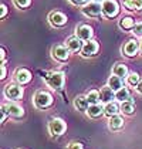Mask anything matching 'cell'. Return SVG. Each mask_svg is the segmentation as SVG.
<instances>
[{"instance_id":"cell-17","label":"cell","mask_w":142,"mask_h":149,"mask_svg":"<svg viewBox=\"0 0 142 149\" xmlns=\"http://www.w3.org/2000/svg\"><path fill=\"white\" fill-rule=\"evenodd\" d=\"M108 128L111 131H119V129H122L124 128V119H122V116H119V115L111 116L108 119Z\"/></svg>"},{"instance_id":"cell-34","label":"cell","mask_w":142,"mask_h":149,"mask_svg":"<svg viewBox=\"0 0 142 149\" xmlns=\"http://www.w3.org/2000/svg\"><path fill=\"white\" fill-rule=\"evenodd\" d=\"M6 14H7V7H6L4 4H1V19H3Z\"/></svg>"},{"instance_id":"cell-36","label":"cell","mask_w":142,"mask_h":149,"mask_svg":"<svg viewBox=\"0 0 142 149\" xmlns=\"http://www.w3.org/2000/svg\"><path fill=\"white\" fill-rule=\"evenodd\" d=\"M4 58H6V53H4V50L1 48V61L4 63Z\"/></svg>"},{"instance_id":"cell-24","label":"cell","mask_w":142,"mask_h":149,"mask_svg":"<svg viewBox=\"0 0 142 149\" xmlns=\"http://www.w3.org/2000/svg\"><path fill=\"white\" fill-rule=\"evenodd\" d=\"M115 100L119 101V102H125V101H129V91L124 87V88H121L119 91L115 92Z\"/></svg>"},{"instance_id":"cell-38","label":"cell","mask_w":142,"mask_h":149,"mask_svg":"<svg viewBox=\"0 0 142 149\" xmlns=\"http://www.w3.org/2000/svg\"><path fill=\"white\" fill-rule=\"evenodd\" d=\"M93 1H97V3H100V1H105V0H93Z\"/></svg>"},{"instance_id":"cell-16","label":"cell","mask_w":142,"mask_h":149,"mask_svg":"<svg viewBox=\"0 0 142 149\" xmlns=\"http://www.w3.org/2000/svg\"><path fill=\"white\" fill-rule=\"evenodd\" d=\"M74 107L78 111H81V112H87L88 108H90V102H88V100H87L85 95H78L74 100Z\"/></svg>"},{"instance_id":"cell-32","label":"cell","mask_w":142,"mask_h":149,"mask_svg":"<svg viewBox=\"0 0 142 149\" xmlns=\"http://www.w3.org/2000/svg\"><path fill=\"white\" fill-rule=\"evenodd\" d=\"M134 3H135V9H136V10H141L142 9V0H134Z\"/></svg>"},{"instance_id":"cell-23","label":"cell","mask_w":142,"mask_h":149,"mask_svg":"<svg viewBox=\"0 0 142 149\" xmlns=\"http://www.w3.org/2000/svg\"><path fill=\"white\" fill-rule=\"evenodd\" d=\"M142 78L139 77L138 72H129V74L127 75V84H128L129 87H135V88H136V85L139 84Z\"/></svg>"},{"instance_id":"cell-22","label":"cell","mask_w":142,"mask_h":149,"mask_svg":"<svg viewBox=\"0 0 142 149\" xmlns=\"http://www.w3.org/2000/svg\"><path fill=\"white\" fill-rule=\"evenodd\" d=\"M134 111H135V104L132 102V101H125V102L121 104V112L125 115H132L134 114Z\"/></svg>"},{"instance_id":"cell-33","label":"cell","mask_w":142,"mask_h":149,"mask_svg":"<svg viewBox=\"0 0 142 149\" xmlns=\"http://www.w3.org/2000/svg\"><path fill=\"white\" fill-rule=\"evenodd\" d=\"M1 80H4L6 78V65H4V63H1V77H0Z\"/></svg>"},{"instance_id":"cell-30","label":"cell","mask_w":142,"mask_h":149,"mask_svg":"<svg viewBox=\"0 0 142 149\" xmlns=\"http://www.w3.org/2000/svg\"><path fill=\"white\" fill-rule=\"evenodd\" d=\"M124 6H125L127 9H129V10H134V9H135L134 0H124Z\"/></svg>"},{"instance_id":"cell-35","label":"cell","mask_w":142,"mask_h":149,"mask_svg":"<svg viewBox=\"0 0 142 149\" xmlns=\"http://www.w3.org/2000/svg\"><path fill=\"white\" fill-rule=\"evenodd\" d=\"M136 91L139 92V94H142V80L139 81V84L136 85Z\"/></svg>"},{"instance_id":"cell-9","label":"cell","mask_w":142,"mask_h":149,"mask_svg":"<svg viewBox=\"0 0 142 149\" xmlns=\"http://www.w3.org/2000/svg\"><path fill=\"white\" fill-rule=\"evenodd\" d=\"M30 80H31V72L29 70H26V68L16 70V72H14V81H16V84L23 85V84L30 82Z\"/></svg>"},{"instance_id":"cell-26","label":"cell","mask_w":142,"mask_h":149,"mask_svg":"<svg viewBox=\"0 0 142 149\" xmlns=\"http://www.w3.org/2000/svg\"><path fill=\"white\" fill-rule=\"evenodd\" d=\"M87 100H88V102H90V105H95V104H100V92L95 91V90H93V91H90L87 95Z\"/></svg>"},{"instance_id":"cell-13","label":"cell","mask_w":142,"mask_h":149,"mask_svg":"<svg viewBox=\"0 0 142 149\" xmlns=\"http://www.w3.org/2000/svg\"><path fill=\"white\" fill-rule=\"evenodd\" d=\"M138 50H139V41H136V40L132 38V40L127 41V44L124 47V54L127 57H134L138 53Z\"/></svg>"},{"instance_id":"cell-31","label":"cell","mask_w":142,"mask_h":149,"mask_svg":"<svg viewBox=\"0 0 142 149\" xmlns=\"http://www.w3.org/2000/svg\"><path fill=\"white\" fill-rule=\"evenodd\" d=\"M67 149H83V145L78 142H71L70 145L67 146Z\"/></svg>"},{"instance_id":"cell-10","label":"cell","mask_w":142,"mask_h":149,"mask_svg":"<svg viewBox=\"0 0 142 149\" xmlns=\"http://www.w3.org/2000/svg\"><path fill=\"white\" fill-rule=\"evenodd\" d=\"M48 20H50V24L54 27H61L67 23V17L60 12H51L48 16Z\"/></svg>"},{"instance_id":"cell-29","label":"cell","mask_w":142,"mask_h":149,"mask_svg":"<svg viewBox=\"0 0 142 149\" xmlns=\"http://www.w3.org/2000/svg\"><path fill=\"white\" fill-rule=\"evenodd\" d=\"M68 1H70L71 4H74V6H85V4H88V3H90V1H88V0H68Z\"/></svg>"},{"instance_id":"cell-20","label":"cell","mask_w":142,"mask_h":149,"mask_svg":"<svg viewBox=\"0 0 142 149\" xmlns=\"http://www.w3.org/2000/svg\"><path fill=\"white\" fill-rule=\"evenodd\" d=\"M128 74H129V72H128V68H127L125 64L118 63V64H115L114 68H112V75H117V77H119V78H124V77L127 78Z\"/></svg>"},{"instance_id":"cell-3","label":"cell","mask_w":142,"mask_h":149,"mask_svg":"<svg viewBox=\"0 0 142 149\" xmlns=\"http://www.w3.org/2000/svg\"><path fill=\"white\" fill-rule=\"evenodd\" d=\"M4 97L10 101H17L23 97V88L19 84H10L4 87Z\"/></svg>"},{"instance_id":"cell-1","label":"cell","mask_w":142,"mask_h":149,"mask_svg":"<svg viewBox=\"0 0 142 149\" xmlns=\"http://www.w3.org/2000/svg\"><path fill=\"white\" fill-rule=\"evenodd\" d=\"M46 84L53 90H61L64 87V74L61 71H51L44 77Z\"/></svg>"},{"instance_id":"cell-11","label":"cell","mask_w":142,"mask_h":149,"mask_svg":"<svg viewBox=\"0 0 142 149\" xmlns=\"http://www.w3.org/2000/svg\"><path fill=\"white\" fill-rule=\"evenodd\" d=\"M100 100H101V102H104V104L112 102V101L115 100V91L111 90L108 85L102 87V88L100 90Z\"/></svg>"},{"instance_id":"cell-6","label":"cell","mask_w":142,"mask_h":149,"mask_svg":"<svg viewBox=\"0 0 142 149\" xmlns=\"http://www.w3.org/2000/svg\"><path fill=\"white\" fill-rule=\"evenodd\" d=\"M83 14L88 16V17H98L102 13V6L97 1H90L88 4H85L83 9Z\"/></svg>"},{"instance_id":"cell-15","label":"cell","mask_w":142,"mask_h":149,"mask_svg":"<svg viewBox=\"0 0 142 149\" xmlns=\"http://www.w3.org/2000/svg\"><path fill=\"white\" fill-rule=\"evenodd\" d=\"M83 56L84 57H91L98 51V43L95 40H90L83 46Z\"/></svg>"},{"instance_id":"cell-5","label":"cell","mask_w":142,"mask_h":149,"mask_svg":"<svg viewBox=\"0 0 142 149\" xmlns=\"http://www.w3.org/2000/svg\"><path fill=\"white\" fill-rule=\"evenodd\" d=\"M101 6H102V13L105 14L108 19L115 17L119 12V6L115 0H105V1H102Z\"/></svg>"},{"instance_id":"cell-8","label":"cell","mask_w":142,"mask_h":149,"mask_svg":"<svg viewBox=\"0 0 142 149\" xmlns=\"http://www.w3.org/2000/svg\"><path fill=\"white\" fill-rule=\"evenodd\" d=\"M51 54H53V57L56 58V60H58V61H67L68 57H70V50H68L65 46L58 44V46L53 47Z\"/></svg>"},{"instance_id":"cell-12","label":"cell","mask_w":142,"mask_h":149,"mask_svg":"<svg viewBox=\"0 0 142 149\" xmlns=\"http://www.w3.org/2000/svg\"><path fill=\"white\" fill-rule=\"evenodd\" d=\"M3 109L7 112L9 115H12L14 118H20V116H23L24 115V111L23 108L20 107V105H17V104H6V105H3Z\"/></svg>"},{"instance_id":"cell-27","label":"cell","mask_w":142,"mask_h":149,"mask_svg":"<svg viewBox=\"0 0 142 149\" xmlns=\"http://www.w3.org/2000/svg\"><path fill=\"white\" fill-rule=\"evenodd\" d=\"M13 3H14L16 7L24 9V7H27V6L30 4V0H13Z\"/></svg>"},{"instance_id":"cell-21","label":"cell","mask_w":142,"mask_h":149,"mask_svg":"<svg viewBox=\"0 0 142 149\" xmlns=\"http://www.w3.org/2000/svg\"><path fill=\"white\" fill-rule=\"evenodd\" d=\"M87 114L90 115L91 118H98V116H101V115L104 114V107H102L101 104H95V105H90V108H88Z\"/></svg>"},{"instance_id":"cell-37","label":"cell","mask_w":142,"mask_h":149,"mask_svg":"<svg viewBox=\"0 0 142 149\" xmlns=\"http://www.w3.org/2000/svg\"><path fill=\"white\" fill-rule=\"evenodd\" d=\"M139 51H141V53H142V40H141V41H139Z\"/></svg>"},{"instance_id":"cell-28","label":"cell","mask_w":142,"mask_h":149,"mask_svg":"<svg viewBox=\"0 0 142 149\" xmlns=\"http://www.w3.org/2000/svg\"><path fill=\"white\" fill-rule=\"evenodd\" d=\"M132 33L136 36V37H142V23L135 24V27L132 29Z\"/></svg>"},{"instance_id":"cell-25","label":"cell","mask_w":142,"mask_h":149,"mask_svg":"<svg viewBox=\"0 0 142 149\" xmlns=\"http://www.w3.org/2000/svg\"><path fill=\"white\" fill-rule=\"evenodd\" d=\"M119 27L124 29V30H132V29L135 27V22H134L132 17L127 16V17H124V19L119 22Z\"/></svg>"},{"instance_id":"cell-4","label":"cell","mask_w":142,"mask_h":149,"mask_svg":"<svg viewBox=\"0 0 142 149\" xmlns=\"http://www.w3.org/2000/svg\"><path fill=\"white\" fill-rule=\"evenodd\" d=\"M67 129V125L65 122L61 119V118H53L50 122H48V131L51 135H63Z\"/></svg>"},{"instance_id":"cell-19","label":"cell","mask_w":142,"mask_h":149,"mask_svg":"<svg viewBox=\"0 0 142 149\" xmlns=\"http://www.w3.org/2000/svg\"><path fill=\"white\" fill-rule=\"evenodd\" d=\"M108 87H109L111 90H114L115 92L119 91L121 88H124L122 78H119V77H117V75H111V77L108 78Z\"/></svg>"},{"instance_id":"cell-2","label":"cell","mask_w":142,"mask_h":149,"mask_svg":"<svg viewBox=\"0 0 142 149\" xmlns=\"http://www.w3.org/2000/svg\"><path fill=\"white\" fill-rule=\"evenodd\" d=\"M33 104L38 109H46L53 104V95L48 91H37L33 98Z\"/></svg>"},{"instance_id":"cell-14","label":"cell","mask_w":142,"mask_h":149,"mask_svg":"<svg viewBox=\"0 0 142 149\" xmlns=\"http://www.w3.org/2000/svg\"><path fill=\"white\" fill-rule=\"evenodd\" d=\"M65 47L70 50L71 53H78L80 50H83L81 40H80L77 36H72V37H70V38L65 41Z\"/></svg>"},{"instance_id":"cell-18","label":"cell","mask_w":142,"mask_h":149,"mask_svg":"<svg viewBox=\"0 0 142 149\" xmlns=\"http://www.w3.org/2000/svg\"><path fill=\"white\" fill-rule=\"evenodd\" d=\"M118 112H121V105H118L115 101L104 105V115H106L108 118H111L114 115H118Z\"/></svg>"},{"instance_id":"cell-7","label":"cell","mask_w":142,"mask_h":149,"mask_svg":"<svg viewBox=\"0 0 142 149\" xmlns=\"http://www.w3.org/2000/svg\"><path fill=\"white\" fill-rule=\"evenodd\" d=\"M93 34H94L93 27L88 26V24H81V26H78V27L75 29V36H77L81 41H90Z\"/></svg>"}]
</instances>
